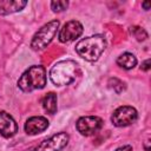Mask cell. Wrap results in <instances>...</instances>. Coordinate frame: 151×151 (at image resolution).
<instances>
[{
	"mask_svg": "<svg viewBox=\"0 0 151 151\" xmlns=\"http://www.w3.org/2000/svg\"><path fill=\"white\" fill-rule=\"evenodd\" d=\"M106 48V40L105 37L101 34H96L92 37H87L80 40L77 46V53L88 61H96L101 55L104 50Z\"/></svg>",
	"mask_w": 151,
	"mask_h": 151,
	"instance_id": "obj_1",
	"label": "cell"
},
{
	"mask_svg": "<svg viewBox=\"0 0 151 151\" xmlns=\"http://www.w3.org/2000/svg\"><path fill=\"white\" fill-rule=\"evenodd\" d=\"M78 65L73 60H61L54 64L50 71V78L54 85H68L76 80Z\"/></svg>",
	"mask_w": 151,
	"mask_h": 151,
	"instance_id": "obj_2",
	"label": "cell"
},
{
	"mask_svg": "<svg viewBox=\"0 0 151 151\" xmlns=\"http://www.w3.org/2000/svg\"><path fill=\"white\" fill-rule=\"evenodd\" d=\"M46 85V71L42 66H31L18 80V86L24 92L42 88Z\"/></svg>",
	"mask_w": 151,
	"mask_h": 151,
	"instance_id": "obj_3",
	"label": "cell"
},
{
	"mask_svg": "<svg viewBox=\"0 0 151 151\" xmlns=\"http://www.w3.org/2000/svg\"><path fill=\"white\" fill-rule=\"evenodd\" d=\"M59 27V21L58 20H52L47 24H45L34 35L31 41V47L35 51L38 50H44L50 45L52 39L54 38L57 31Z\"/></svg>",
	"mask_w": 151,
	"mask_h": 151,
	"instance_id": "obj_4",
	"label": "cell"
},
{
	"mask_svg": "<svg viewBox=\"0 0 151 151\" xmlns=\"http://www.w3.org/2000/svg\"><path fill=\"white\" fill-rule=\"evenodd\" d=\"M138 118L137 110L132 106H120L118 107L111 117V120L113 125L122 127V126H127L133 124Z\"/></svg>",
	"mask_w": 151,
	"mask_h": 151,
	"instance_id": "obj_5",
	"label": "cell"
},
{
	"mask_svg": "<svg viewBox=\"0 0 151 151\" xmlns=\"http://www.w3.org/2000/svg\"><path fill=\"white\" fill-rule=\"evenodd\" d=\"M68 142V134L65 132H59L53 134L51 138L41 142L32 151H60L63 150Z\"/></svg>",
	"mask_w": 151,
	"mask_h": 151,
	"instance_id": "obj_6",
	"label": "cell"
},
{
	"mask_svg": "<svg viewBox=\"0 0 151 151\" xmlns=\"http://www.w3.org/2000/svg\"><path fill=\"white\" fill-rule=\"evenodd\" d=\"M103 126V120L96 116L81 117L77 122V130L83 136H91L99 131Z\"/></svg>",
	"mask_w": 151,
	"mask_h": 151,
	"instance_id": "obj_7",
	"label": "cell"
},
{
	"mask_svg": "<svg viewBox=\"0 0 151 151\" xmlns=\"http://www.w3.org/2000/svg\"><path fill=\"white\" fill-rule=\"evenodd\" d=\"M83 25L77 20H71L66 22L59 32V40L61 42H70L76 40L83 33Z\"/></svg>",
	"mask_w": 151,
	"mask_h": 151,
	"instance_id": "obj_8",
	"label": "cell"
},
{
	"mask_svg": "<svg viewBox=\"0 0 151 151\" xmlns=\"http://www.w3.org/2000/svg\"><path fill=\"white\" fill-rule=\"evenodd\" d=\"M18 132V125L12 116L5 111L0 112V134L11 138Z\"/></svg>",
	"mask_w": 151,
	"mask_h": 151,
	"instance_id": "obj_9",
	"label": "cell"
},
{
	"mask_svg": "<svg viewBox=\"0 0 151 151\" xmlns=\"http://www.w3.org/2000/svg\"><path fill=\"white\" fill-rule=\"evenodd\" d=\"M48 127V120L45 117L38 116V117H31L25 123V131L27 134H38L42 131H45Z\"/></svg>",
	"mask_w": 151,
	"mask_h": 151,
	"instance_id": "obj_10",
	"label": "cell"
},
{
	"mask_svg": "<svg viewBox=\"0 0 151 151\" xmlns=\"http://www.w3.org/2000/svg\"><path fill=\"white\" fill-rule=\"evenodd\" d=\"M27 5L26 1L20 0H0V15H6L21 11Z\"/></svg>",
	"mask_w": 151,
	"mask_h": 151,
	"instance_id": "obj_11",
	"label": "cell"
},
{
	"mask_svg": "<svg viewBox=\"0 0 151 151\" xmlns=\"http://www.w3.org/2000/svg\"><path fill=\"white\" fill-rule=\"evenodd\" d=\"M117 64L120 67L125 68V70H131V68H133L137 65V58L132 53L126 52V53H123L122 55L118 57Z\"/></svg>",
	"mask_w": 151,
	"mask_h": 151,
	"instance_id": "obj_12",
	"label": "cell"
},
{
	"mask_svg": "<svg viewBox=\"0 0 151 151\" xmlns=\"http://www.w3.org/2000/svg\"><path fill=\"white\" fill-rule=\"evenodd\" d=\"M42 107L46 112L53 114L57 111V94L54 92L47 93L42 99Z\"/></svg>",
	"mask_w": 151,
	"mask_h": 151,
	"instance_id": "obj_13",
	"label": "cell"
},
{
	"mask_svg": "<svg viewBox=\"0 0 151 151\" xmlns=\"http://www.w3.org/2000/svg\"><path fill=\"white\" fill-rule=\"evenodd\" d=\"M109 86L116 93H122L125 90V84L120 79H118V78H110L109 79Z\"/></svg>",
	"mask_w": 151,
	"mask_h": 151,
	"instance_id": "obj_14",
	"label": "cell"
},
{
	"mask_svg": "<svg viewBox=\"0 0 151 151\" xmlns=\"http://www.w3.org/2000/svg\"><path fill=\"white\" fill-rule=\"evenodd\" d=\"M131 33L134 35V38L138 40V41H143L147 38V33L145 32L144 28L142 27H138V26H134L131 28Z\"/></svg>",
	"mask_w": 151,
	"mask_h": 151,
	"instance_id": "obj_15",
	"label": "cell"
},
{
	"mask_svg": "<svg viewBox=\"0 0 151 151\" xmlns=\"http://www.w3.org/2000/svg\"><path fill=\"white\" fill-rule=\"evenodd\" d=\"M68 6V2L65 0H57V1H52L51 2V7L54 12H61L65 11Z\"/></svg>",
	"mask_w": 151,
	"mask_h": 151,
	"instance_id": "obj_16",
	"label": "cell"
},
{
	"mask_svg": "<svg viewBox=\"0 0 151 151\" xmlns=\"http://www.w3.org/2000/svg\"><path fill=\"white\" fill-rule=\"evenodd\" d=\"M140 68H142L143 71H147V70L150 68V59H146V60H145V61L142 64Z\"/></svg>",
	"mask_w": 151,
	"mask_h": 151,
	"instance_id": "obj_17",
	"label": "cell"
},
{
	"mask_svg": "<svg viewBox=\"0 0 151 151\" xmlns=\"http://www.w3.org/2000/svg\"><path fill=\"white\" fill-rule=\"evenodd\" d=\"M116 151H132V146L131 145H124V146L118 147Z\"/></svg>",
	"mask_w": 151,
	"mask_h": 151,
	"instance_id": "obj_18",
	"label": "cell"
},
{
	"mask_svg": "<svg viewBox=\"0 0 151 151\" xmlns=\"http://www.w3.org/2000/svg\"><path fill=\"white\" fill-rule=\"evenodd\" d=\"M142 6H143L145 9H149V8H150V2H149V1H145V2L142 4Z\"/></svg>",
	"mask_w": 151,
	"mask_h": 151,
	"instance_id": "obj_19",
	"label": "cell"
},
{
	"mask_svg": "<svg viewBox=\"0 0 151 151\" xmlns=\"http://www.w3.org/2000/svg\"><path fill=\"white\" fill-rule=\"evenodd\" d=\"M145 150H146V151H150V149H149V140H146V144H145Z\"/></svg>",
	"mask_w": 151,
	"mask_h": 151,
	"instance_id": "obj_20",
	"label": "cell"
}]
</instances>
